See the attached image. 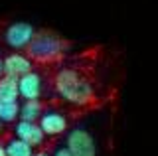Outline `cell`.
<instances>
[{
  "mask_svg": "<svg viewBox=\"0 0 158 156\" xmlns=\"http://www.w3.org/2000/svg\"><path fill=\"white\" fill-rule=\"evenodd\" d=\"M12 101H20L18 77L4 73L0 77V103H12Z\"/></svg>",
  "mask_w": 158,
  "mask_h": 156,
  "instance_id": "obj_9",
  "label": "cell"
},
{
  "mask_svg": "<svg viewBox=\"0 0 158 156\" xmlns=\"http://www.w3.org/2000/svg\"><path fill=\"white\" fill-rule=\"evenodd\" d=\"M49 152H52V156H75V154H73L65 144H57V146H53V148L49 150Z\"/></svg>",
  "mask_w": 158,
  "mask_h": 156,
  "instance_id": "obj_13",
  "label": "cell"
},
{
  "mask_svg": "<svg viewBox=\"0 0 158 156\" xmlns=\"http://www.w3.org/2000/svg\"><path fill=\"white\" fill-rule=\"evenodd\" d=\"M20 119V103L12 101V103H0V121H4L6 125L16 123Z\"/></svg>",
  "mask_w": 158,
  "mask_h": 156,
  "instance_id": "obj_12",
  "label": "cell"
},
{
  "mask_svg": "<svg viewBox=\"0 0 158 156\" xmlns=\"http://www.w3.org/2000/svg\"><path fill=\"white\" fill-rule=\"evenodd\" d=\"M6 134H8V126H6L4 121H0V138H4Z\"/></svg>",
  "mask_w": 158,
  "mask_h": 156,
  "instance_id": "obj_15",
  "label": "cell"
},
{
  "mask_svg": "<svg viewBox=\"0 0 158 156\" xmlns=\"http://www.w3.org/2000/svg\"><path fill=\"white\" fill-rule=\"evenodd\" d=\"M99 47H89L81 55L61 60L49 71L53 97L71 111H91L103 105L107 91L97 75Z\"/></svg>",
  "mask_w": 158,
  "mask_h": 156,
  "instance_id": "obj_1",
  "label": "cell"
},
{
  "mask_svg": "<svg viewBox=\"0 0 158 156\" xmlns=\"http://www.w3.org/2000/svg\"><path fill=\"white\" fill-rule=\"evenodd\" d=\"M65 146L75 156H97V144L85 126H73L65 133Z\"/></svg>",
  "mask_w": 158,
  "mask_h": 156,
  "instance_id": "obj_5",
  "label": "cell"
},
{
  "mask_svg": "<svg viewBox=\"0 0 158 156\" xmlns=\"http://www.w3.org/2000/svg\"><path fill=\"white\" fill-rule=\"evenodd\" d=\"M18 91H20V99L24 101H30V99H48V93L53 95V89H52V77H46V73H42L40 69L34 67L32 71L24 73L22 77H18Z\"/></svg>",
  "mask_w": 158,
  "mask_h": 156,
  "instance_id": "obj_4",
  "label": "cell"
},
{
  "mask_svg": "<svg viewBox=\"0 0 158 156\" xmlns=\"http://www.w3.org/2000/svg\"><path fill=\"white\" fill-rule=\"evenodd\" d=\"M32 156H52V152H49V148H46V146H42V148H36L34 150Z\"/></svg>",
  "mask_w": 158,
  "mask_h": 156,
  "instance_id": "obj_14",
  "label": "cell"
},
{
  "mask_svg": "<svg viewBox=\"0 0 158 156\" xmlns=\"http://www.w3.org/2000/svg\"><path fill=\"white\" fill-rule=\"evenodd\" d=\"M69 50H71V42L65 40L63 36H59L57 32H53V30H38L36 36H34L32 42H30V46L24 51L32 57V61L36 63V65L53 67L61 60H65Z\"/></svg>",
  "mask_w": 158,
  "mask_h": 156,
  "instance_id": "obj_2",
  "label": "cell"
},
{
  "mask_svg": "<svg viewBox=\"0 0 158 156\" xmlns=\"http://www.w3.org/2000/svg\"><path fill=\"white\" fill-rule=\"evenodd\" d=\"M2 61H4V73L6 75H14V77H22L24 73L32 71L36 67V63L32 61V57L26 51H18V50L8 53Z\"/></svg>",
  "mask_w": 158,
  "mask_h": 156,
  "instance_id": "obj_8",
  "label": "cell"
},
{
  "mask_svg": "<svg viewBox=\"0 0 158 156\" xmlns=\"http://www.w3.org/2000/svg\"><path fill=\"white\" fill-rule=\"evenodd\" d=\"M36 32L38 30L30 22H12L4 28V43L12 50L24 51L36 36Z\"/></svg>",
  "mask_w": 158,
  "mask_h": 156,
  "instance_id": "obj_6",
  "label": "cell"
},
{
  "mask_svg": "<svg viewBox=\"0 0 158 156\" xmlns=\"http://www.w3.org/2000/svg\"><path fill=\"white\" fill-rule=\"evenodd\" d=\"M0 156H6V150H4V142H0Z\"/></svg>",
  "mask_w": 158,
  "mask_h": 156,
  "instance_id": "obj_16",
  "label": "cell"
},
{
  "mask_svg": "<svg viewBox=\"0 0 158 156\" xmlns=\"http://www.w3.org/2000/svg\"><path fill=\"white\" fill-rule=\"evenodd\" d=\"M12 133L18 136V138L26 140L28 144H32L34 148H42L46 146V133L42 130V126L38 125V121H16V126L12 129Z\"/></svg>",
  "mask_w": 158,
  "mask_h": 156,
  "instance_id": "obj_7",
  "label": "cell"
},
{
  "mask_svg": "<svg viewBox=\"0 0 158 156\" xmlns=\"http://www.w3.org/2000/svg\"><path fill=\"white\" fill-rule=\"evenodd\" d=\"M2 75H4V61L0 60V77H2Z\"/></svg>",
  "mask_w": 158,
  "mask_h": 156,
  "instance_id": "obj_17",
  "label": "cell"
},
{
  "mask_svg": "<svg viewBox=\"0 0 158 156\" xmlns=\"http://www.w3.org/2000/svg\"><path fill=\"white\" fill-rule=\"evenodd\" d=\"M38 125L42 126V130L46 133L48 138H57V136L65 134L69 129L67 109L57 99H49V103H46L42 115L38 119Z\"/></svg>",
  "mask_w": 158,
  "mask_h": 156,
  "instance_id": "obj_3",
  "label": "cell"
},
{
  "mask_svg": "<svg viewBox=\"0 0 158 156\" xmlns=\"http://www.w3.org/2000/svg\"><path fill=\"white\" fill-rule=\"evenodd\" d=\"M4 150H6V156H32L36 148L32 144H28L26 140L18 138L16 134H10L4 140Z\"/></svg>",
  "mask_w": 158,
  "mask_h": 156,
  "instance_id": "obj_10",
  "label": "cell"
},
{
  "mask_svg": "<svg viewBox=\"0 0 158 156\" xmlns=\"http://www.w3.org/2000/svg\"><path fill=\"white\" fill-rule=\"evenodd\" d=\"M46 103L40 99H30V101H24L20 105V119L22 121H38L40 115H42Z\"/></svg>",
  "mask_w": 158,
  "mask_h": 156,
  "instance_id": "obj_11",
  "label": "cell"
}]
</instances>
